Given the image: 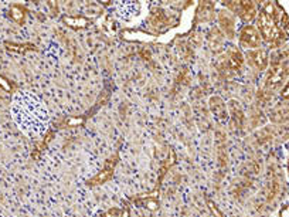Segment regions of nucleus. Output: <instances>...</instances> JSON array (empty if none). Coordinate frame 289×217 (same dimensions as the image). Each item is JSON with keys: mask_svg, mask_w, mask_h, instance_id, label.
<instances>
[{"mask_svg": "<svg viewBox=\"0 0 289 217\" xmlns=\"http://www.w3.org/2000/svg\"><path fill=\"white\" fill-rule=\"evenodd\" d=\"M13 114L19 125L29 133H41L47 128V109L34 95L19 94L13 102Z\"/></svg>", "mask_w": 289, "mask_h": 217, "instance_id": "nucleus-1", "label": "nucleus"}, {"mask_svg": "<svg viewBox=\"0 0 289 217\" xmlns=\"http://www.w3.org/2000/svg\"><path fill=\"white\" fill-rule=\"evenodd\" d=\"M241 43L245 44V46L251 47H258L259 43H261V37H259L258 31L255 30L252 26H247L244 30L241 31Z\"/></svg>", "mask_w": 289, "mask_h": 217, "instance_id": "nucleus-2", "label": "nucleus"}, {"mask_svg": "<svg viewBox=\"0 0 289 217\" xmlns=\"http://www.w3.org/2000/svg\"><path fill=\"white\" fill-rule=\"evenodd\" d=\"M139 10V5H135V3H120L116 6V11L122 20H130L133 16L138 14Z\"/></svg>", "mask_w": 289, "mask_h": 217, "instance_id": "nucleus-3", "label": "nucleus"}, {"mask_svg": "<svg viewBox=\"0 0 289 217\" xmlns=\"http://www.w3.org/2000/svg\"><path fill=\"white\" fill-rule=\"evenodd\" d=\"M248 60L254 67H257L258 70H262L266 66V58H265L264 51H251L248 53Z\"/></svg>", "mask_w": 289, "mask_h": 217, "instance_id": "nucleus-4", "label": "nucleus"}, {"mask_svg": "<svg viewBox=\"0 0 289 217\" xmlns=\"http://www.w3.org/2000/svg\"><path fill=\"white\" fill-rule=\"evenodd\" d=\"M239 7H241V13H239V14L242 16L244 19H247V20H251V19L254 17L255 9H254V6L251 5V3H241V5H239Z\"/></svg>", "mask_w": 289, "mask_h": 217, "instance_id": "nucleus-5", "label": "nucleus"}, {"mask_svg": "<svg viewBox=\"0 0 289 217\" xmlns=\"http://www.w3.org/2000/svg\"><path fill=\"white\" fill-rule=\"evenodd\" d=\"M23 11H24V10L21 9L20 6H13V7H11V10H10L11 19L16 20L17 23H21L23 19H24V13H23Z\"/></svg>", "mask_w": 289, "mask_h": 217, "instance_id": "nucleus-6", "label": "nucleus"}, {"mask_svg": "<svg viewBox=\"0 0 289 217\" xmlns=\"http://www.w3.org/2000/svg\"><path fill=\"white\" fill-rule=\"evenodd\" d=\"M64 20L70 26H75V27H85L87 23H88L85 19H68V17H65Z\"/></svg>", "mask_w": 289, "mask_h": 217, "instance_id": "nucleus-7", "label": "nucleus"}, {"mask_svg": "<svg viewBox=\"0 0 289 217\" xmlns=\"http://www.w3.org/2000/svg\"><path fill=\"white\" fill-rule=\"evenodd\" d=\"M241 61H242V58H241V54H239V53H234V54L231 56V58H230V63H231V67H234V68H237V67H239V64H241Z\"/></svg>", "mask_w": 289, "mask_h": 217, "instance_id": "nucleus-8", "label": "nucleus"}, {"mask_svg": "<svg viewBox=\"0 0 289 217\" xmlns=\"http://www.w3.org/2000/svg\"><path fill=\"white\" fill-rule=\"evenodd\" d=\"M0 85L3 87V88H5V90H6V91H10V90H11L10 84H7V81H6L5 78H3V77H0Z\"/></svg>", "mask_w": 289, "mask_h": 217, "instance_id": "nucleus-9", "label": "nucleus"}]
</instances>
